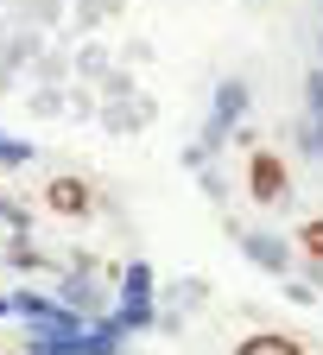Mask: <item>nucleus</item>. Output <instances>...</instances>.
I'll use <instances>...</instances> for the list:
<instances>
[{
	"mask_svg": "<svg viewBox=\"0 0 323 355\" xmlns=\"http://www.w3.org/2000/svg\"><path fill=\"white\" fill-rule=\"evenodd\" d=\"M317 44H323V38H317Z\"/></svg>",
	"mask_w": 323,
	"mask_h": 355,
	"instance_id": "obj_13",
	"label": "nucleus"
},
{
	"mask_svg": "<svg viewBox=\"0 0 323 355\" xmlns=\"http://www.w3.org/2000/svg\"><path fill=\"white\" fill-rule=\"evenodd\" d=\"M133 114H146V102H133ZM108 127H114V133H127V127H133V121H127V108H114V114H108Z\"/></svg>",
	"mask_w": 323,
	"mask_h": 355,
	"instance_id": "obj_10",
	"label": "nucleus"
},
{
	"mask_svg": "<svg viewBox=\"0 0 323 355\" xmlns=\"http://www.w3.org/2000/svg\"><path fill=\"white\" fill-rule=\"evenodd\" d=\"M317 7H323V0H317Z\"/></svg>",
	"mask_w": 323,
	"mask_h": 355,
	"instance_id": "obj_12",
	"label": "nucleus"
},
{
	"mask_svg": "<svg viewBox=\"0 0 323 355\" xmlns=\"http://www.w3.org/2000/svg\"><path fill=\"white\" fill-rule=\"evenodd\" d=\"M51 203H58V209H82V203H89V191L76 184V178H58V184H51Z\"/></svg>",
	"mask_w": 323,
	"mask_h": 355,
	"instance_id": "obj_5",
	"label": "nucleus"
},
{
	"mask_svg": "<svg viewBox=\"0 0 323 355\" xmlns=\"http://www.w3.org/2000/svg\"><path fill=\"white\" fill-rule=\"evenodd\" d=\"M298 235H304V248H311V260H323V216H311V222H304V229H298Z\"/></svg>",
	"mask_w": 323,
	"mask_h": 355,
	"instance_id": "obj_7",
	"label": "nucleus"
},
{
	"mask_svg": "<svg viewBox=\"0 0 323 355\" xmlns=\"http://www.w3.org/2000/svg\"><path fill=\"white\" fill-rule=\"evenodd\" d=\"M7 311H13V298H0V318H7Z\"/></svg>",
	"mask_w": 323,
	"mask_h": 355,
	"instance_id": "obj_11",
	"label": "nucleus"
},
{
	"mask_svg": "<svg viewBox=\"0 0 323 355\" xmlns=\"http://www.w3.org/2000/svg\"><path fill=\"white\" fill-rule=\"evenodd\" d=\"M298 140H304V146L323 159V127H317V121H298Z\"/></svg>",
	"mask_w": 323,
	"mask_h": 355,
	"instance_id": "obj_9",
	"label": "nucleus"
},
{
	"mask_svg": "<svg viewBox=\"0 0 323 355\" xmlns=\"http://www.w3.org/2000/svg\"><path fill=\"white\" fill-rule=\"evenodd\" d=\"M235 241H241V254L260 266V273H272V279L292 273V248H286L279 235H266V229H235Z\"/></svg>",
	"mask_w": 323,
	"mask_h": 355,
	"instance_id": "obj_2",
	"label": "nucleus"
},
{
	"mask_svg": "<svg viewBox=\"0 0 323 355\" xmlns=\"http://www.w3.org/2000/svg\"><path fill=\"white\" fill-rule=\"evenodd\" d=\"M26 159H32V146H19V140L0 133V165H26Z\"/></svg>",
	"mask_w": 323,
	"mask_h": 355,
	"instance_id": "obj_8",
	"label": "nucleus"
},
{
	"mask_svg": "<svg viewBox=\"0 0 323 355\" xmlns=\"http://www.w3.org/2000/svg\"><path fill=\"white\" fill-rule=\"evenodd\" d=\"M159 279H152V266L146 260H127V279H121V298H152Z\"/></svg>",
	"mask_w": 323,
	"mask_h": 355,
	"instance_id": "obj_4",
	"label": "nucleus"
},
{
	"mask_svg": "<svg viewBox=\"0 0 323 355\" xmlns=\"http://www.w3.org/2000/svg\"><path fill=\"white\" fill-rule=\"evenodd\" d=\"M247 191H254V203H286V191H292V178H286V159L279 153H266V146H254V159H247Z\"/></svg>",
	"mask_w": 323,
	"mask_h": 355,
	"instance_id": "obj_1",
	"label": "nucleus"
},
{
	"mask_svg": "<svg viewBox=\"0 0 323 355\" xmlns=\"http://www.w3.org/2000/svg\"><path fill=\"white\" fill-rule=\"evenodd\" d=\"M304 102H311V114H304V121H317V127H323V70H311V76H304Z\"/></svg>",
	"mask_w": 323,
	"mask_h": 355,
	"instance_id": "obj_6",
	"label": "nucleus"
},
{
	"mask_svg": "<svg viewBox=\"0 0 323 355\" xmlns=\"http://www.w3.org/2000/svg\"><path fill=\"white\" fill-rule=\"evenodd\" d=\"M235 355H304V349H298L292 336H266V330H260V336L235 343Z\"/></svg>",
	"mask_w": 323,
	"mask_h": 355,
	"instance_id": "obj_3",
	"label": "nucleus"
}]
</instances>
